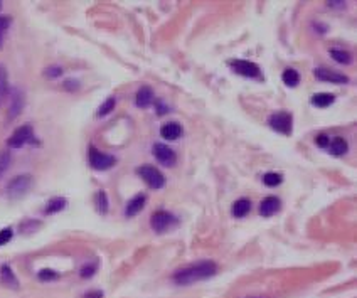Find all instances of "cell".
I'll list each match as a JSON object with an SVG mask.
<instances>
[{"instance_id":"6da1fadb","label":"cell","mask_w":357,"mask_h":298,"mask_svg":"<svg viewBox=\"0 0 357 298\" xmlns=\"http://www.w3.org/2000/svg\"><path fill=\"white\" fill-rule=\"evenodd\" d=\"M216 273H218V265L214 261H201V263L179 270L174 275V282L180 287H189V285L202 282V280L213 278Z\"/></svg>"},{"instance_id":"7a4b0ae2","label":"cell","mask_w":357,"mask_h":298,"mask_svg":"<svg viewBox=\"0 0 357 298\" xmlns=\"http://www.w3.org/2000/svg\"><path fill=\"white\" fill-rule=\"evenodd\" d=\"M177 224H179L177 217H175L174 214H170V212H167V211H157L150 219L152 229L158 234L169 233V231L174 229Z\"/></svg>"},{"instance_id":"3957f363","label":"cell","mask_w":357,"mask_h":298,"mask_svg":"<svg viewBox=\"0 0 357 298\" xmlns=\"http://www.w3.org/2000/svg\"><path fill=\"white\" fill-rule=\"evenodd\" d=\"M32 187V177L24 173V175H17L14 177L7 185V195L10 199H19L22 195H25L29 192V189Z\"/></svg>"},{"instance_id":"277c9868","label":"cell","mask_w":357,"mask_h":298,"mask_svg":"<svg viewBox=\"0 0 357 298\" xmlns=\"http://www.w3.org/2000/svg\"><path fill=\"white\" fill-rule=\"evenodd\" d=\"M136 173L142 177L148 187H152V189H162L164 187L165 177H164V173L158 170V168L152 167V165H142L138 170H136Z\"/></svg>"},{"instance_id":"5b68a950","label":"cell","mask_w":357,"mask_h":298,"mask_svg":"<svg viewBox=\"0 0 357 298\" xmlns=\"http://www.w3.org/2000/svg\"><path fill=\"white\" fill-rule=\"evenodd\" d=\"M268 125L275 132L281 133V135H290V133H292L293 118L292 115L286 113V111H278V113L271 115V117L268 118Z\"/></svg>"},{"instance_id":"8992f818","label":"cell","mask_w":357,"mask_h":298,"mask_svg":"<svg viewBox=\"0 0 357 298\" xmlns=\"http://www.w3.org/2000/svg\"><path fill=\"white\" fill-rule=\"evenodd\" d=\"M34 140V130L30 125H24L20 128H17V130L12 133V137L8 139V147L10 149H20V147H24L25 144H30V142Z\"/></svg>"},{"instance_id":"52a82bcc","label":"cell","mask_w":357,"mask_h":298,"mask_svg":"<svg viewBox=\"0 0 357 298\" xmlns=\"http://www.w3.org/2000/svg\"><path fill=\"white\" fill-rule=\"evenodd\" d=\"M115 162H117V160H115V157H112V155L100 152L95 147L90 149V163L95 170H108L110 167L115 165Z\"/></svg>"},{"instance_id":"ba28073f","label":"cell","mask_w":357,"mask_h":298,"mask_svg":"<svg viewBox=\"0 0 357 298\" xmlns=\"http://www.w3.org/2000/svg\"><path fill=\"white\" fill-rule=\"evenodd\" d=\"M231 68L235 69V73L241 74L244 78H258L259 76V66L251 63V61H244V59H235L231 61Z\"/></svg>"},{"instance_id":"9c48e42d","label":"cell","mask_w":357,"mask_h":298,"mask_svg":"<svg viewBox=\"0 0 357 298\" xmlns=\"http://www.w3.org/2000/svg\"><path fill=\"white\" fill-rule=\"evenodd\" d=\"M153 155L157 157L158 162L165 167H174L175 162H177V157H175V152L167 147L164 144H155L153 145Z\"/></svg>"},{"instance_id":"30bf717a","label":"cell","mask_w":357,"mask_h":298,"mask_svg":"<svg viewBox=\"0 0 357 298\" xmlns=\"http://www.w3.org/2000/svg\"><path fill=\"white\" fill-rule=\"evenodd\" d=\"M315 76L324 83H334V84H346L349 83V78L346 74H341L337 71H330V69H324L319 68L315 69Z\"/></svg>"},{"instance_id":"8fae6325","label":"cell","mask_w":357,"mask_h":298,"mask_svg":"<svg viewBox=\"0 0 357 298\" xmlns=\"http://www.w3.org/2000/svg\"><path fill=\"white\" fill-rule=\"evenodd\" d=\"M280 206H281L280 199L270 195V197L263 199L261 204H259V214L263 217H271L273 214H276V212L280 211Z\"/></svg>"},{"instance_id":"7c38bea8","label":"cell","mask_w":357,"mask_h":298,"mask_svg":"<svg viewBox=\"0 0 357 298\" xmlns=\"http://www.w3.org/2000/svg\"><path fill=\"white\" fill-rule=\"evenodd\" d=\"M182 133H184V128L177 122H169L165 123V125H162L160 128V135L162 139L165 140H177L179 137H182Z\"/></svg>"},{"instance_id":"4fadbf2b","label":"cell","mask_w":357,"mask_h":298,"mask_svg":"<svg viewBox=\"0 0 357 298\" xmlns=\"http://www.w3.org/2000/svg\"><path fill=\"white\" fill-rule=\"evenodd\" d=\"M145 202H147V197H145L143 194H140V195H135L131 201L126 204V209H125V216L126 217H133L138 214L140 211L143 209L145 206Z\"/></svg>"},{"instance_id":"5bb4252c","label":"cell","mask_w":357,"mask_h":298,"mask_svg":"<svg viewBox=\"0 0 357 298\" xmlns=\"http://www.w3.org/2000/svg\"><path fill=\"white\" fill-rule=\"evenodd\" d=\"M135 103L138 108H148L152 103H153V93L148 86H143L140 88L138 91H136V100Z\"/></svg>"},{"instance_id":"9a60e30c","label":"cell","mask_w":357,"mask_h":298,"mask_svg":"<svg viewBox=\"0 0 357 298\" xmlns=\"http://www.w3.org/2000/svg\"><path fill=\"white\" fill-rule=\"evenodd\" d=\"M327 150L332 155H344L349 150V145H347L346 139H342V137H334V139H330L329 142Z\"/></svg>"},{"instance_id":"2e32d148","label":"cell","mask_w":357,"mask_h":298,"mask_svg":"<svg viewBox=\"0 0 357 298\" xmlns=\"http://www.w3.org/2000/svg\"><path fill=\"white\" fill-rule=\"evenodd\" d=\"M22 108H24V96H22V93L19 90H14L12 91V101H10V113H8V117L10 118H15L17 115L20 113Z\"/></svg>"},{"instance_id":"e0dca14e","label":"cell","mask_w":357,"mask_h":298,"mask_svg":"<svg viewBox=\"0 0 357 298\" xmlns=\"http://www.w3.org/2000/svg\"><path fill=\"white\" fill-rule=\"evenodd\" d=\"M249 209H251V202L248 201V199H238V201L233 204L231 212H233V216L235 217L241 219V217H244L246 214H248Z\"/></svg>"},{"instance_id":"ac0fdd59","label":"cell","mask_w":357,"mask_h":298,"mask_svg":"<svg viewBox=\"0 0 357 298\" xmlns=\"http://www.w3.org/2000/svg\"><path fill=\"white\" fill-rule=\"evenodd\" d=\"M0 280H2V283H5L7 287H10V288L19 287V282H17L14 271H12L10 266H7V265H3L2 268H0Z\"/></svg>"},{"instance_id":"d6986e66","label":"cell","mask_w":357,"mask_h":298,"mask_svg":"<svg viewBox=\"0 0 357 298\" xmlns=\"http://www.w3.org/2000/svg\"><path fill=\"white\" fill-rule=\"evenodd\" d=\"M334 101H336V96L330 95V93H317L312 96V105L319 106V108H327Z\"/></svg>"},{"instance_id":"ffe728a7","label":"cell","mask_w":357,"mask_h":298,"mask_svg":"<svg viewBox=\"0 0 357 298\" xmlns=\"http://www.w3.org/2000/svg\"><path fill=\"white\" fill-rule=\"evenodd\" d=\"M281 79H283V83L286 84V86L295 88L298 83H300V74H298V71L288 68V69L283 71V74H281Z\"/></svg>"},{"instance_id":"44dd1931","label":"cell","mask_w":357,"mask_h":298,"mask_svg":"<svg viewBox=\"0 0 357 298\" xmlns=\"http://www.w3.org/2000/svg\"><path fill=\"white\" fill-rule=\"evenodd\" d=\"M95 206H96V211H98L100 214H107V212H108V197H107V192H103V190L96 192V195H95Z\"/></svg>"},{"instance_id":"7402d4cb","label":"cell","mask_w":357,"mask_h":298,"mask_svg":"<svg viewBox=\"0 0 357 298\" xmlns=\"http://www.w3.org/2000/svg\"><path fill=\"white\" fill-rule=\"evenodd\" d=\"M66 204H68V201H66L64 197H54V199H51L49 204H47L46 212H47V214H52V212H59V211H63V209L66 207Z\"/></svg>"},{"instance_id":"603a6c76","label":"cell","mask_w":357,"mask_h":298,"mask_svg":"<svg viewBox=\"0 0 357 298\" xmlns=\"http://www.w3.org/2000/svg\"><path fill=\"white\" fill-rule=\"evenodd\" d=\"M263 182H264V185H268V187H275V185H280L281 182H283V175L278 172H268V173H264Z\"/></svg>"},{"instance_id":"cb8c5ba5","label":"cell","mask_w":357,"mask_h":298,"mask_svg":"<svg viewBox=\"0 0 357 298\" xmlns=\"http://www.w3.org/2000/svg\"><path fill=\"white\" fill-rule=\"evenodd\" d=\"M330 56L334 57V61L339 64H349L352 61V56L347 51H341V49H332L330 51Z\"/></svg>"},{"instance_id":"d4e9b609","label":"cell","mask_w":357,"mask_h":298,"mask_svg":"<svg viewBox=\"0 0 357 298\" xmlns=\"http://www.w3.org/2000/svg\"><path fill=\"white\" fill-rule=\"evenodd\" d=\"M8 93V81H7V71L3 66H0V105H2L3 98Z\"/></svg>"},{"instance_id":"484cf974","label":"cell","mask_w":357,"mask_h":298,"mask_svg":"<svg viewBox=\"0 0 357 298\" xmlns=\"http://www.w3.org/2000/svg\"><path fill=\"white\" fill-rule=\"evenodd\" d=\"M115 103H117V100H115L113 96H110L108 100L98 108V113H96V115H98V117H107L108 113H112V111H113Z\"/></svg>"},{"instance_id":"4316f807","label":"cell","mask_w":357,"mask_h":298,"mask_svg":"<svg viewBox=\"0 0 357 298\" xmlns=\"http://www.w3.org/2000/svg\"><path fill=\"white\" fill-rule=\"evenodd\" d=\"M8 165H10V153H8V152H0V177L5 173Z\"/></svg>"},{"instance_id":"83f0119b","label":"cell","mask_w":357,"mask_h":298,"mask_svg":"<svg viewBox=\"0 0 357 298\" xmlns=\"http://www.w3.org/2000/svg\"><path fill=\"white\" fill-rule=\"evenodd\" d=\"M8 25H10V19H8V17H0V47H2L3 34H5V30L8 29Z\"/></svg>"},{"instance_id":"f1b7e54d","label":"cell","mask_w":357,"mask_h":298,"mask_svg":"<svg viewBox=\"0 0 357 298\" xmlns=\"http://www.w3.org/2000/svg\"><path fill=\"white\" fill-rule=\"evenodd\" d=\"M57 278V273L52 270H42L39 271V280H42V282H49V280H56Z\"/></svg>"},{"instance_id":"f546056e","label":"cell","mask_w":357,"mask_h":298,"mask_svg":"<svg viewBox=\"0 0 357 298\" xmlns=\"http://www.w3.org/2000/svg\"><path fill=\"white\" fill-rule=\"evenodd\" d=\"M10 239H12V229L10 228H5V229L0 231V246L7 244Z\"/></svg>"},{"instance_id":"4dcf8cb0","label":"cell","mask_w":357,"mask_h":298,"mask_svg":"<svg viewBox=\"0 0 357 298\" xmlns=\"http://www.w3.org/2000/svg\"><path fill=\"white\" fill-rule=\"evenodd\" d=\"M317 145L319 147H322V149H327V145H329V142H330V139L327 135H320V137H317Z\"/></svg>"},{"instance_id":"1f68e13d","label":"cell","mask_w":357,"mask_h":298,"mask_svg":"<svg viewBox=\"0 0 357 298\" xmlns=\"http://www.w3.org/2000/svg\"><path fill=\"white\" fill-rule=\"evenodd\" d=\"M61 73H63V71H61V68H57V66H54V68H49L46 71V74L49 78H57V76H61Z\"/></svg>"},{"instance_id":"d6a6232c","label":"cell","mask_w":357,"mask_h":298,"mask_svg":"<svg viewBox=\"0 0 357 298\" xmlns=\"http://www.w3.org/2000/svg\"><path fill=\"white\" fill-rule=\"evenodd\" d=\"M93 271H95V266H86V268H83L81 270V277H91L93 275Z\"/></svg>"},{"instance_id":"836d02e7","label":"cell","mask_w":357,"mask_h":298,"mask_svg":"<svg viewBox=\"0 0 357 298\" xmlns=\"http://www.w3.org/2000/svg\"><path fill=\"white\" fill-rule=\"evenodd\" d=\"M85 298H103V293L101 292H90V293H86Z\"/></svg>"}]
</instances>
